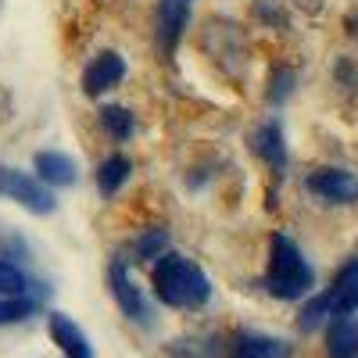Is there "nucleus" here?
Returning <instances> with one entry per match:
<instances>
[{"label": "nucleus", "instance_id": "obj_18", "mask_svg": "<svg viewBox=\"0 0 358 358\" xmlns=\"http://www.w3.org/2000/svg\"><path fill=\"white\" fill-rule=\"evenodd\" d=\"M101 126L115 136V140H129L133 136V115L126 111V108H104L101 111Z\"/></svg>", "mask_w": 358, "mask_h": 358}, {"label": "nucleus", "instance_id": "obj_10", "mask_svg": "<svg viewBox=\"0 0 358 358\" xmlns=\"http://www.w3.org/2000/svg\"><path fill=\"white\" fill-rule=\"evenodd\" d=\"M330 301H334V315H355L358 312V258H351L337 273V280L330 287Z\"/></svg>", "mask_w": 358, "mask_h": 358}, {"label": "nucleus", "instance_id": "obj_7", "mask_svg": "<svg viewBox=\"0 0 358 358\" xmlns=\"http://www.w3.org/2000/svg\"><path fill=\"white\" fill-rule=\"evenodd\" d=\"M47 334H50V341L57 348H62L65 358H94V348H90L86 334L79 330V326L65 312H50L47 315Z\"/></svg>", "mask_w": 358, "mask_h": 358}, {"label": "nucleus", "instance_id": "obj_12", "mask_svg": "<svg viewBox=\"0 0 358 358\" xmlns=\"http://www.w3.org/2000/svg\"><path fill=\"white\" fill-rule=\"evenodd\" d=\"M330 358H358V322L351 315H334L330 334H326Z\"/></svg>", "mask_w": 358, "mask_h": 358}, {"label": "nucleus", "instance_id": "obj_9", "mask_svg": "<svg viewBox=\"0 0 358 358\" xmlns=\"http://www.w3.org/2000/svg\"><path fill=\"white\" fill-rule=\"evenodd\" d=\"M36 165V179L47 187H72L76 183V162L62 151H40L33 158Z\"/></svg>", "mask_w": 358, "mask_h": 358}, {"label": "nucleus", "instance_id": "obj_11", "mask_svg": "<svg viewBox=\"0 0 358 358\" xmlns=\"http://www.w3.org/2000/svg\"><path fill=\"white\" fill-rule=\"evenodd\" d=\"M229 358H290V344L265 334H241L233 341Z\"/></svg>", "mask_w": 358, "mask_h": 358}, {"label": "nucleus", "instance_id": "obj_13", "mask_svg": "<svg viewBox=\"0 0 358 358\" xmlns=\"http://www.w3.org/2000/svg\"><path fill=\"white\" fill-rule=\"evenodd\" d=\"M255 155H258L268 169L283 172V165H287V143H283L280 122H265V126L255 133Z\"/></svg>", "mask_w": 358, "mask_h": 358}, {"label": "nucleus", "instance_id": "obj_4", "mask_svg": "<svg viewBox=\"0 0 358 358\" xmlns=\"http://www.w3.org/2000/svg\"><path fill=\"white\" fill-rule=\"evenodd\" d=\"M108 287H111L115 305L122 308L126 319H133V322H140V326H151V305H147V297H143V290L136 287V280L129 276L126 262H111V265H108Z\"/></svg>", "mask_w": 358, "mask_h": 358}, {"label": "nucleus", "instance_id": "obj_14", "mask_svg": "<svg viewBox=\"0 0 358 358\" xmlns=\"http://www.w3.org/2000/svg\"><path fill=\"white\" fill-rule=\"evenodd\" d=\"M129 172H133V162H129L126 155H111V158H104L101 169H97V190H101V197L118 194V187H122L126 179H129Z\"/></svg>", "mask_w": 358, "mask_h": 358}, {"label": "nucleus", "instance_id": "obj_16", "mask_svg": "<svg viewBox=\"0 0 358 358\" xmlns=\"http://www.w3.org/2000/svg\"><path fill=\"white\" fill-rule=\"evenodd\" d=\"M36 294H22V297H0V326L8 322H18V319H29L36 312Z\"/></svg>", "mask_w": 358, "mask_h": 358}, {"label": "nucleus", "instance_id": "obj_15", "mask_svg": "<svg viewBox=\"0 0 358 358\" xmlns=\"http://www.w3.org/2000/svg\"><path fill=\"white\" fill-rule=\"evenodd\" d=\"M334 319V301H330V290L326 294H315L312 301L301 308V319H297V330L301 334H315L322 322H330Z\"/></svg>", "mask_w": 358, "mask_h": 358}, {"label": "nucleus", "instance_id": "obj_6", "mask_svg": "<svg viewBox=\"0 0 358 358\" xmlns=\"http://www.w3.org/2000/svg\"><path fill=\"white\" fill-rule=\"evenodd\" d=\"M122 79H126V62H122L115 50H108V54H97L94 62L86 65V72H83V90H86L90 97H101L104 90L118 86Z\"/></svg>", "mask_w": 358, "mask_h": 358}, {"label": "nucleus", "instance_id": "obj_19", "mask_svg": "<svg viewBox=\"0 0 358 358\" xmlns=\"http://www.w3.org/2000/svg\"><path fill=\"white\" fill-rule=\"evenodd\" d=\"M169 255V229H147L143 236H136V258H162Z\"/></svg>", "mask_w": 358, "mask_h": 358}, {"label": "nucleus", "instance_id": "obj_1", "mask_svg": "<svg viewBox=\"0 0 358 358\" xmlns=\"http://www.w3.org/2000/svg\"><path fill=\"white\" fill-rule=\"evenodd\" d=\"M155 294L158 301L169 305V308H183V312H194V308H204L208 297H212V280L204 276V268L183 255H162L155 262Z\"/></svg>", "mask_w": 358, "mask_h": 358}, {"label": "nucleus", "instance_id": "obj_17", "mask_svg": "<svg viewBox=\"0 0 358 358\" xmlns=\"http://www.w3.org/2000/svg\"><path fill=\"white\" fill-rule=\"evenodd\" d=\"M22 294H29L25 273H22L15 262H4V258H0V297H22Z\"/></svg>", "mask_w": 358, "mask_h": 358}, {"label": "nucleus", "instance_id": "obj_5", "mask_svg": "<svg viewBox=\"0 0 358 358\" xmlns=\"http://www.w3.org/2000/svg\"><path fill=\"white\" fill-rule=\"evenodd\" d=\"M305 187L326 204H358V179L348 169H315Z\"/></svg>", "mask_w": 358, "mask_h": 358}, {"label": "nucleus", "instance_id": "obj_2", "mask_svg": "<svg viewBox=\"0 0 358 358\" xmlns=\"http://www.w3.org/2000/svg\"><path fill=\"white\" fill-rule=\"evenodd\" d=\"M315 283L312 265L305 262L301 248H297L287 233H276L268 241V273H265V290L280 297V301H297L305 297Z\"/></svg>", "mask_w": 358, "mask_h": 358}, {"label": "nucleus", "instance_id": "obj_8", "mask_svg": "<svg viewBox=\"0 0 358 358\" xmlns=\"http://www.w3.org/2000/svg\"><path fill=\"white\" fill-rule=\"evenodd\" d=\"M187 18H190V8L187 0H165L162 11H158V47L162 54H172L179 36H183L187 29Z\"/></svg>", "mask_w": 358, "mask_h": 358}, {"label": "nucleus", "instance_id": "obj_3", "mask_svg": "<svg viewBox=\"0 0 358 358\" xmlns=\"http://www.w3.org/2000/svg\"><path fill=\"white\" fill-rule=\"evenodd\" d=\"M0 197L18 201V204L29 208L33 215H50L54 208H57L47 183H40L36 176L18 172V169H11V165H0Z\"/></svg>", "mask_w": 358, "mask_h": 358}]
</instances>
